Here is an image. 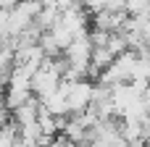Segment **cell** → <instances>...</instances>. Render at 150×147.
I'll return each mask as SVG.
<instances>
[{"label": "cell", "instance_id": "cell-1", "mask_svg": "<svg viewBox=\"0 0 150 147\" xmlns=\"http://www.w3.org/2000/svg\"><path fill=\"white\" fill-rule=\"evenodd\" d=\"M63 89H66V100H69V116H79V113H84L92 105L95 84L87 76L84 79H76V82H66L63 79Z\"/></svg>", "mask_w": 150, "mask_h": 147}, {"label": "cell", "instance_id": "cell-2", "mask_svg": "<svg viewBox=\"0 0 150 147\" xmlns=\"http://www.w3.org/2000/svg\"><path fill=\"white\" fill-rule=\"evenodd\" d=\"M40 100L37 97H32V100H26L24 105H18L16 110H11L13 113V121H16V126H26V124H34L37 118H40Z\"/></svg>", "mask_w": 150, "mask_h": 147}, {"label": "cell", "instance_id": "cell-3", "mask_svg": "<svg viewBox=\"0 0 150 147\" xmlns=\"http://www.w3.org/2000/svg\"><path fill=\"white\" fill-rule=\"evenodd\" d=\"M142 100H145V108H148V113H150V82H148V87H145V92H142Z\"/></svg>", "mask_w": 150, "mask_h": 147}]
</instances>
